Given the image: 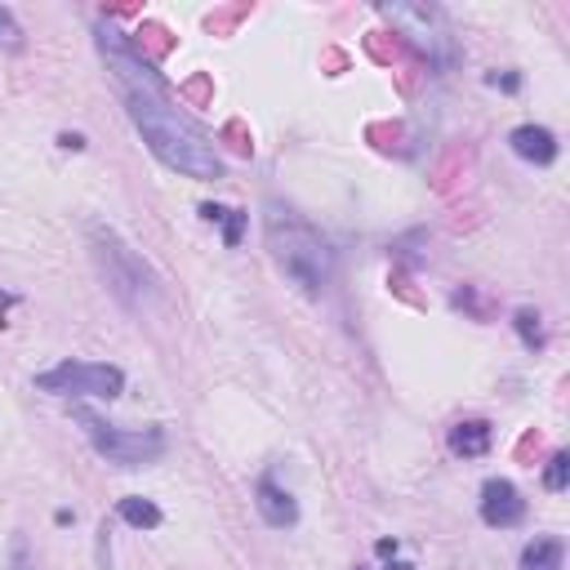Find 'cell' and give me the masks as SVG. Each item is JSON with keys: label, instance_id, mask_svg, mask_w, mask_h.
<instances>
[{"label": "cell", "instance_id": "10", "mask_svg": "<svg viewBox=\"0 0 570 570\" xmlns=\"http://www.w3.org/2000/svg\"><path fill=\"white\" fill-rule=\"evenodd\" d=\"M490 441H495V428L486 419H460L450 428V450L464 454V460H482V454L490 450Z\"/></svg>", "mask_w": 570, "mask_h": 570}, {"label": "cell", "instance_id": "17", "mask_svg": "<svg viewBox=\"0 0 570 570\" xmlns=\"http://www.w3.org/2000/svg\"><path fill=\"white\" fill-rule=\"evenodd\" d=\"M10 570H36V557H32V548H27L23 535L10 539Z\"/></svg>", "mask_w": 570, "mask_h": 570}, {"label": "cell", "instance_id": "21", "mask_svg": "<svg viewBox=\"0 0 570 570\" xmlns=\"http://www.w3.org/2000/svg\"><path fill=\"white\" fill-rule=\"evenodd\" d=\"M388 570H415V566H406V561H392V566H388Z\"/></svg>", "mask_w": 570, "mask_h": 570}, {"label": "cell", "instance_id": "2", "mask_svg": "<svg viewBox=\"0 0 570 570\" xmlns=\"http://www.w3.org/2000/svg\"><path fill=\"white\" fill-rule=\"evenodd\" d=\"M263 241H268L272 263L290 276L308 299H321L330 285H334V272H339L334 246L321 237V227L308 223L304 214L285 210V205H268V214H263Z\"/></svg>", "mask_w": 570, "mask_h": 570}, {"label": "cell", "instance_id": "13", "mask_svg": "<svg viewBox=\"0 0 570 570\" xmlns=\"http://www.w3.org/2000/svg\"><path fill=\"white\" fill-rule=\"evenodd\" d=\"M512 325H518L522 344H526L531 353L544 348V325H539V312H535V308H518V312H512Z\"/></svg>", "mask_w": 570, "mask_h": 570}, {"label": "cell", "instance_id": "8", "mask_svg": "<svg viewBox=\"0 0 570 570\" xmlns=\"http://www.w3.org/2000/svg\"><path fill=\"white\" fill-rule=\"evenodd\" d=\"M254 508H259V518H263L272 531L299 526V503H295V495L285 490L272 473H263V477L254 482Z\"/></svg>", "mask_w": 570, "mask_h": 570}, {"label": "cell", "instance_id": "5", "mask_svg": "<svg viewBox=\"0 0 570 570\" xmlns=\"http://www.w3.org/2000/svg\"><path fill=\"white\" fill-rule=\"evenodd\" d=\"M379 14H383V23L402 32L432 68H450L460 59V40H454V27L441 5H388V0H379Z\"/></svg>", "mask_w": 570, "mask_h": 570}, {"label": "cell", "instance_id": "9", "mask_svg": "<svg viewBox=\"0 0 570 570\" xmlns=\"http://www.w3.org/2000/svg\"><path fill=\"white\" fill-rule=\"evenodd\" d=\"M508 147L518 152L522 161H531V165H553L557 161V152H561V143H557V134L548 130V126H518L508 134Z\"/></svg>", "mask_w": 570, "mask_h": 570}, {"label": "cell", "instance_id": "18", "mask_svg": "<svg viewBox=\"0 0 570 570\" xmlns=\"http://www.w3.org/2000/svg\"><path fill=\"white\" fill-rule=\"evenodd\" d=\"M486 81L499 85V90H508V94H518V90H522V76H512V72H508V76H486Z\"/></svg>", "mask_w": 570, "mask_h": 570}, {"label": "cell", "instance_id": "4", "mask_svg": "<svg viewBox=\"0 0 570 570\" xmlns=\"http://www.w3.org/2000/svg\"><path fill=\"white\" fill-rule=\"evenodd\" d=\"M72 419L81 424V432L90 437L94 454L107 464H117V468H152L165 460V450H169V437L165 428H121V424H107L103 415L85 411V406H72Z\"/></svg>", "mask_w": 570, "mask_h": 570}, {"label": "cell", "instance_id": "6", "mask_svg": "<svg viewBox=\"0 0 570 570\" xmlns=\"http://www.w3.org/2000/svg\"><path fill=\"white\" fill-rule=\"evenodd\" d=\"M36 392L49 396H94V402H117L126 392V370L107 361H59L32 379Z\"/></svg>", "mask_w": 570, "mask_h": 570}, {"label": "cell", "instance_id": "3", "mask_svg": "<svg viewBox=\"0 0 570 570\" xmlns=\"http://www.w3.org/2000/svg\"><path fill=\"white\" fill-rule=\"evenodd\" d=\"M85 237H90V259L103 276V285L111 290V299H117L126 312L143 317L161 304L165 295V281L161 272L117 233V227H107V223H90L85 227Z\"/></svg>", "mask_w": 570, "mask_h": 570}, {"label": "cell", "instance_id": "15", "mask_svg": "<svg viewBox=\"0 0 570 570\" xmlns=\"http://www.w3.org/2000/svg\"><path fill=\"white\" fill-rule=\"evenodd\" d=\"M223 246L227 250H237L241 246V237H246V223H250V214L246 210H223Z\"/></svg>", "mask_w": 570, "mask_h": 570}, {"label": "cell", "instance_id": "19", "mask_svg": "<svg viewBox=\"0 0 570 570\" xmlns=\"http://www.w3.org/2000/svg\"><path fill=\"white\" fill-rule=\"evenodd\" d=\"M59 147H68V152H85V139H81V134H59Z\"/></svg>", "mask_w": 570, "mask_h": 570}, {"label": "cell", "instance_id": "12", "mask_svg": "<svg viewBox=\"0 0 570 570\" xmlns=\"http://www.w3.org/2000/svg\"><path fill=\"white\" fill-rule=\"evenodd\" d=\"M566 544L561 539H531L522 553V570H561Z\"/></svg>", "mask_w": 570, "mask_h": 570}, {"label": "cell", "instance_id": "7", "mask_svg": "<svg viewBox=\"0 0 570 570\" xmlns=\"http://www.w3.org/2000/svg\"><path fill=\"white\" fill-rule=\"evenodd\" d=\"M477 512H482V522H486L490 531H518V526L526 522L531 503L522 499V490L512 486L508 477H490V482L482 486V503H477Z\"/></svg>", "mask_w": 570, "mask_h": 570}, {"label": "cell", "instance_id": "1", "mask_svg": "<svg viewBox=\"0 0 570 570\" xmlns=\"http://www.w3.org/2000/svg\"><path fill=\"white\" fill-rule=\"evenodd\" d=\"M126 117L134 121V130L143 134L147 152L175 169V175L192 179V183H218L223 179V156L214 147V139L188 117V111L175 107L169 98V85H134L121 90Z\"/></svg>", "mask_w": 570, "mask_h": 570}, {"label": "cell", "instance_id": "14", "mask_svg": "<svg viewBox=\"0 0 570 570\" xmlns=\"http://www.w3.org/2000/svg\"><path fill=\"white\" fill-rule=\"evenodd\" d=\"M544 486H548L553 495H561V490L570 486V454H566V450H557L553 460H548V468H544Z\"/></svg>", "mask_w": 570, "mask_h": 570}, {"label": "cell", "instance_id": "20", "mask_svg": "<svg viewBox=\"0 0 570 570\" xmlns=\"http://www.w3.org/2000/svg\"><path fill=\"white\" fill-rule=\"evenodd\" d=\"M375 553H379V557H392V553H396V539H379Z\"/></svg>", "mask_w": 570, "mask_h": 570}, {"label": "cell", "instance_id": "11", "mask_svg": "<svg viewBox=\"0 0 570 570\" xmlns=\"http://www.w3.org/2000/svg\"><path fill=\"white\" fill-rule=\"evenodd\" d=\"M117 518H121L126 526H134V531H156V526L165 522V512H161L152 499H143V495H126V499L117 503Z\"/></svg>", "mask_w": 570, "mask_h": 570}, {"label": "cell", "instance_id": "16", "mask_svg": "<svg viewBox=\"0 0 570 570\" xmlns=\"http://www.w3.org/2000/svg\"><path fill=\"white\" fill-rule=\"evenodd\" d=\"M0 45H5V49H23L27 40H23V27H19V19H14V10H5V5H0Z\"/></svg>", "mask_w": 570, "mask_h": 570}]
</instances>
